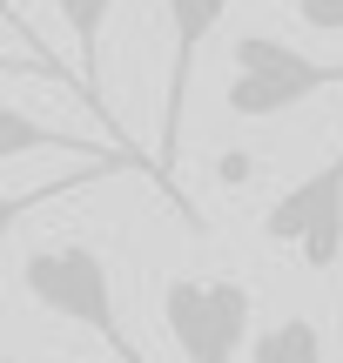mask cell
<instances>
[{"instance_id": "277c9868", "label": "cell", "mask_w": 343, "mask_h": 363, "mask_svg": "<svg viewBox=\"0 0 343 363\" xmlns=\"http://www.w3.org/2000/svg\"><path fill=\"white\" fill-rule=\"evenodd\" d=\"M263 235L276 249H296L310 269H337L343 262V142L323 169H310L303 182H290L269 202Z\"/></svg>"}, {"instance_id": "4fadbf2b", "label": "cell", "mask_w": 343, "mask_h": 363, "mask_svg": "<svg viewBox=\"0 0 343 363\" xmlns=\"http://www.w3.org/2000/svg\"><path fill=\"white\" fill-rule=\"evenodd\" d=\"M296 21L317 34H343V0H296Z\"/></svg>"}, {"instance_id": "30bf717a", "label": "cell", "mask_w": 343, "mask_h": 363, "mask_svg": "<svg viewBox=\"0 0 343 363\" xmlns=\"http://www.w3.org/2000/svg\"><path fill=\"white\" fill-rule=\"evenodd\" d=\"M0 74H34V81H54V88H67V94H81V101H88L81 74H67L61 61H34V54H0Z\"/></svg>"}, {"instance_id": "8992f818", "label": "cell", "mask_w": 343, "mask_h": 363, "mask_svg": "<svg viewBox=\"0 0 343 363\" xmlns=\"http://www.w3.org/2000/svg\"><path fill=\"white\" fill-rule=\"evenodd\" d=\"M21 155H67V162H135V169L155 175V162L142 155V148H115V142H88V135H67V128H47V121H34L27 108L0 101V162H21Z\"/></svg>"}, {"instance_id": "ba28073f", "label": "cell", "mask_w": 343, "mask_h": 363, "mask_svg": "<svg viewBox=\"0 0 343 363\" xmlns=\"http://www.w3.org/2000/svg\"><path fill=\"white\" fill-rule=\"evenodd\" d=\"M115 169H135V162H121V155H108V162H81V169H67V175H54V182H34V189L0 195V242H7V235L21 229L27 216H40L47 202H67L74 189H88V182H108Z\"/></svg>"}, {"instance_id": "5b68a950", "label": "cell", "mask_w": 343, "mask_h": 363, "mask_svg": "<svg viewBox=\"0 0 343 363\" xmlns=\"http://www.w3.org/2000/svg\"><path fill=\"white\" fill-rule=\"evenodd\" d=\"M162 13H169V94H162L155 182H162V195H169V202L196 222V208H189L182 189H175V169H182V115H189V74H196V54H202V40L223 27L229 0H162Z\"/></svg>"}, {"instance_id": "8fae6325", "label": "cell", "mask_w": 343, "mask_h": 363, "mask_svg": "<svg viewBox=\"0 0 343 363\" xmlns=\"http://www.w3.org/2000/svg\"><path fill=\"white\" fill-rule=\"evenodd\" d=\"M256 169H263V162H256L249 148H223V155H215V182H223V189H249Z\"/></svg>"}, {"instance_id": "7c38bea8", "label": "cell", "mask_w": 343, "mask_h": 363, "mask_svg": "<svg viewBox=\"0 0 343 363\" xmlns=\"http://www.w3.org/2000/svg\"><path fill=\"white\" fill-rule=\"evenodd\" d=\"M0 27H7V34H13V40H21V48H27V54H34V61H54V54H47V40H40V34H34V21H27V13H21V7H13V0H0Z\"/></svg>"}, {"instance_id": "7a4b0ae2", "label": "cell", "mask_w": 343, "mask_h": 363, "mask_svg": "<svg viewBox=\"0 0 343 363\" xmlns=\"http://www.w3.org/2000/svg\"><path fill=\"white\" fill-rule=\"evenodd\" d=\"M229 61H236L229 115H242V121H276L290 108H303L310 94L343 88V61H317V54L290 48L283 34H236Z\"/></svg>"}, {"instance_id": "52a82bcc", "label": "cell", "mask_w": 343, "mask_h": 363, "mask_svg": "<svg viewBox=\"0 0 343 363\" xmlns=\"http://www.w3.org/2000/svg\"><path fill=\"white\" fill-rule=\"evenodd\" d=\"M54 13H61L67 40H74L81 88H88V115L101 121V135H108L115 148H142V142H128V135L115 128V108H108V88H101V34H108V13H115V0H54Z\"/></svg>"}, {"instance_id": "9c48e42d", "label": "cell", "mask_w": 343, "mask_h": 363, "mask_svg": "<svg viewBox=\"0 0 343 363\" xmlns=\"http://www.w3.org/2000/svg\"><path fill=\"white\" fill-rule=\"evenodd\" d=\"M249 363H323V323L317 316H283L276 330L249 343Z\"/></svg>"}, {"instance_id": "5bb4252c", "label": "cell", "mask_w": 343, "mask_h": 363, "mask_svg": "<svg viewBox=\"0 0 343 363\" xmlns=\"http://www.w3.org/2000/svg\"><path fill=\"white\" fill-rule=\"evenodd\" d=\"M0 363H13V357H0Z\"/></svg>"}, {"instance_id": "6da1fadb", "label": "cell", "mask_w": 343, "mask_h": 363, "mask_svg": "<svg viewBox=\"0 0 343 363\" xmlns=\"http://www.w3.org/2000/svg\"><path fill=\"white\" fill-rule=\"evenodd\" d=\"M13 283H21V296L34 303V310L61 316V323H74V330H94L121 363H155L128 330H121L115 276H108L101 249H88V242H47V249H34V256L21 262Z\"/></svg>"}, {"instance_id": "3957f363", "label": "cell", "mask_w": 343, "mask_h": 363, "mask_svg": "<svg viewBox=\"0 0 343 363\" xmlns=\"http://www.w3.org/2000/svg\"><path fill=\"white\" fill-rule=\"evenodd\" d=\"M162 323H169L182 363H236L249 350L256 289L236 283V276H169Z\"/></svg>"}]
</instances>
